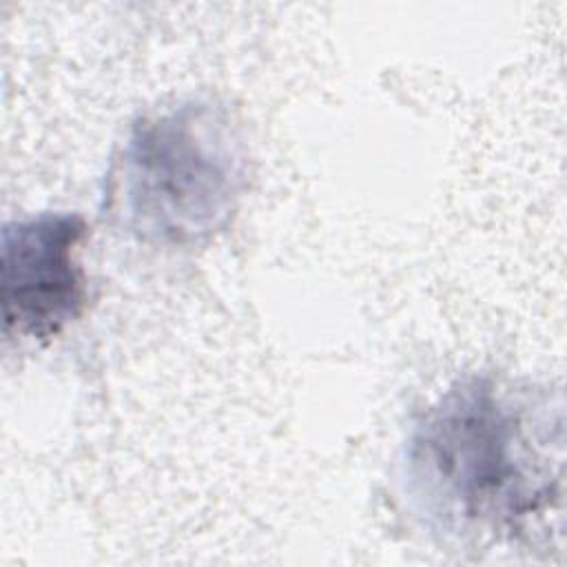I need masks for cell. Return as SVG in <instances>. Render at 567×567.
I'll return each mask as SVG.
<instances>
[{
    "label": "cell",
    "instance_id": "obj_1",
    "mask_svg": "<svg viewBox=\"0 0 567 567\" xmlns=\"http://www.w3.org/2000/svg\"><path fill=\"white\" fill-rule=\"evenodd\" d=\"M560 394L494 372L450 381L396 454L392 492L408 523L452 547L532 545L560 520Z\"/></svg>",
    "mask_w": 567,
    "mask_h": 567
},
{
    "label": "cell",
    "instance_id": "obj_2",
    "mask_svg": "<svg viewBox=\"0 0 567 567\" xmlns=\"http://www.w3.org/2000/svg\"><path fill=\"white\" fill-rule=\"evenodd\" d=\"M252 155L239 113L217 95H188L140 113L113 151L102 215L162 252L195 250L239 215Z\"/></svg>",
    "mask_w": 567,
    "mask_h": 567
},
{
    "label": "cell",
    "instance_id": "obj_3",
    "mask_svg": "<svg viewBox=\"0 0 567 567\" xmlns=\"http://www.w3.org/2000/svg\"><path fill=\"white\" fill-rule=\"evenodd\" d=\"M89 221L44 210L7 221L0 235V301L7 339L51 343L82 319L89 275L82 261Z\"/></svg>",
    "mask_w": 567,
    "mask_h": 567
}]
</instances>
